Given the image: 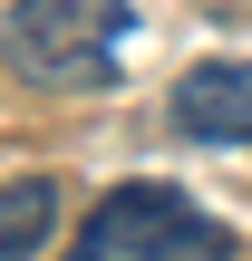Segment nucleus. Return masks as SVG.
Wrapping results in <instances>:
<instances>
[{
    "instance_id": "nucleus-1",
    "label": "nucleus",
    "mask_w": 252,
    "mask_h": 261,
    "mask_svg": "<svg viewBox=\"0 0 252 261\" xmlns=\"http://www.w3.org/2000/svg\"><path fill=\"white\" fill-rule=\"evenodd\" d=\"M126 39H136L126 0H10V77L29 87L87 97L126 68Z\"/></svg>"
},
{
    "instance_id": "nucleus-2",
    "label": "nucleus",
    "mask_w": 252,
    "mask_h": 261,
    "mask_svg": "<svg viewBox=\"0 0 252 261\" xmlns=\"http://www.w3.org/2000/svg\"><path fill=\"white\" fill-rule=\"evenodd\" d=\"M233 252H243L233 223H214L175 184H117L68 242V261H233Z\"/></svg>"
},
{
    "instance_id": "nucleus-3",
    "label": "nucleus",
    "mask_w": 252,
    "mask_h": 261,
    "mask_svg": "<svg viewBox=\"0 0 252 261\" xmlns=\"http://www.w3.org/2000/svg\"><path fill=\"white\" fill-rule=\"evenodd\" d=\"M165 116H175L185 145H233V155H252V58H194L175 77Z\"/></svg>"
},
{
    "instance_id": "nucleus-4",
    "label": "nucleus",
    "mask_w": 252,
    "mask_h": 261,
    "mask_svg": "<svg viewBox=\"0 0 252 261\" xmlns=\"http://www.w3.org/2000/svg\"><path fill=\"white\" fill-rule=\"evenodd\" d=\"M58 232V184L49 174H19L0 194V261H39V242Z\"/></svg>"
}]
</instances>
